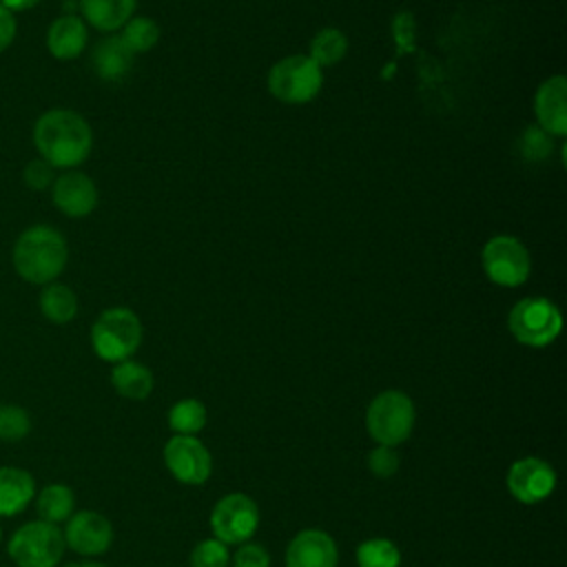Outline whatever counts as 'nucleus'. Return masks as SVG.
I'll return each mask as SVG.
<instances>
[{"mask_svg":"<svg viewBox=\"0 0 567 567\" xmlns=\"http://www.w3.org/2000/svg\"><path fill=\"white\" fill-rule=\"evenodd\" d=\"M33 144L53 168L80 166L93 148L89 122L71 109L44 111L33 126Z\"/></svg>","mask_w":567,"mask_h":567,"instance_id":"f257e3e1","label":"nucleus"},{"mask_svg":"<svg viewBox=\"0 0 567 567\" xmlns=\"http://www.w3.org/2000/svg\"><path fill=\"white\" fill-rule=\"evenodd\" d=\"M16 272L38 286L55 281L69 261V246L64 235L47 224H35L22 230L13 244Z\"/></svg>","mask_w":567,"mask_h":567,"instance_id":"f03ea898","label":"nucleus"},{"mask_svg":"<svg viewBox=\"0 0 567 567\" xmlns=\"http://www.w3.org/2000/svg\"><path fill=\"white\" fill-rule=\"evenodd\" d=\"M142 321L140 317L124 306L106 308L91 328L93 352L109 363H120L131 359L142 346Z\"/></svg>","mask_w":567,"mask_h":567,"instance_id":"7ed1b4c3","label":"nucleus"},{"mask_svg":"<svg viewBox=\"0 0 567 567\" xmlns=\"http://www.w3.org/2000/svg\"><path fill=\"white\" fill-rule=\"evenodd\" d=\"M414 421V403L401 390H383L365 410V430L379 445H401L412 434Z\"/></svg>","mask_w":567,"mask_h":567,"instance_id":"20e7f679","label":"nucleus"},{"mask_svg":"<svg viewBox=\"0 0 567 567\" xmlns=\"http://www.w3.org/2000/svg\"><path fill=\"white\" fill-rule=\"evenodd\" d=\"M512 337L529 348H545L556 341L563 330V315L547 297H525L512 306L507 315Z\"/></svg>","mask_w":567,"mask_h":567,"instance_id":"39448f33","label":"nucleus"},{"mask_svg":"<svg viewBox=\"0 0 567 567\" xmlns=\"http://www.w3.org/2000/svg\"><path fill=\"white\" fill-rule=\"evenodd\" d=\"M62 529L47 520H29L20 525L9 543L7 554L18 567H58L64 554Z\"/></svg>","mask_w":567,"mask_h":567,"instance_id":"423d86ee","label":"nucleus"},{"mask_svg":"<svg viewBox=\"0 0 567 567\" xmlns=\"http://www.w3.org/2000/svg\"><path fill=\"white\" fill-rule=\"evenodd\" d=\"M323 86V69L308 55L295 53L277 60L268 71V91L284 104H306Z\"/></svg>","mask_w":567,"mask_h":567,"instance_id":"0eeeda50","label":"nucleus"},{"mask_svg":"<svg viewBox=\"0 0 567 567\" xmlns=\"http://www.w3.org/2000/svg\"><path fill=\"white\" fill-rule=\"evenodd\" d=\"M481 266L487 279L503 288L523 286L532 272L527 246L514 235H494L481 250Z\"/></svg>","mask_w":567,"mask_h":567,"instance_id":"6e6552de","label":"nucleus"},{"mask_svg":"<svg viewBox=\"0 0 567 567\" xmlns=\"http://www.w3.org/2000/svg\"><path fill=\"white\" fill-rule=\"evenodd\" d=\"M210 527L224 545H244L259 527V507L241 492L226 494L210 512Z\"/></svg>","mask_w":567,"mask_h":567,"instance_id":"1a4fd4ad","label":"nucleus"},{"mask_svg":"<svg viewBox=\"0 0 567 567\" xmlns=\"http://www.w3.org/2000/svg\"><path fill=\"white\" fill-rule=\"evenodd\" d=\"M164 463L184 485H204L213 472V456L197 436L173 434L164 445Z\"/></svg>","mask_w":567,"mask_h":567,"instance_id":"9d476101","label":"nucleus"},{"mask_svg":"<svg viewBox=\"0 0 567 567\" xmlns=\"http://www.w3.org/2000/svg\"><path fill=\"white\" fill-rule=\"evenodd\" d=\"M505 483H507L509 494L518 503L536 505L554 492L556 472L547 461H543L538 456H525L509 465Z\"/></svg>","mask_w":567,"mask_h":567,"instance_id":"9b49d317","label":"nucleus"},{"mask_svg":"<svg viewBox=\"0 0 567 567\" xmlns=\"http://www.w3.org/2000/svg\"><path fill=\"white\" fill-rule=\"evenodd\" d=\"M64 545L80 556H102L113 543V525L106 516L93 509L73 512L62 532Z\"/></svg>","mask_w":567,"mask_h":567,"instance_id":"f8f14e48","label":"nucleus"},{"mask_svg":"<svg viewBox=\"0 0 567 567\" xmlns=\"http://www.w3.org/2000/svg\"><path fill=\"white\" fill-rule=\"evenodd\" d=\"M51 197L60 213L66 217H86L97 206L95 182L82 171H64L51 184Z\"/></svg>","mask_w":567,"mask_h":567,"instance_id":"ddd939ff","label":"nucleus"},{"mask_svg":"<svg viewBox=\"0 0 567 567\" xmlns=\"http://www.w3.org/2000/svg\"><path fill=\"white\" fill-rule=\"evenodd\" d=\"M536 126L551 137L567 135V80L565 75L547 78L534 95Z\"/></svg>","mask_w":567,"mask_h":567,"instance_id":"4468645a","label":"nucleus"},{"mask_svg":"<svg viewBox=\"0 0 567 567\" xmlns=\"http://www.w3.org/2000/svg\"><path fill=\"white\" fill-rule=\"evenodd\" d=\"M339 549L323 529H301L286 549V567H337Z\"/></svg>","mask_w":567,"mask_h":567,"instance_id":"2eb2a0df","label":"nucleus"},{"mask_svg":"<svg viewBox=\"0 0 567 567\" xmlns=\"http://www.w3.org/2000/svg\"><path fill=\"white\" fill-rule=\"evenodd\" d=\"M86 42H89L86 22L73 13L55 18L47 31V49L58 60L78 58L86 49Z\"/></svg>","mask_w":567,"mask_h":567,"instance_id":"dca6fc26","label":"nucleus"},{"mask_svg":"<svg viewBox=\"0 0 567 567\" xmlns=\"http://www.w3.org/2000/svg\"><path fill=\"white\" fill-rule=\"evenodd\" d=\"M35 496V481L22 467H0V516H18Z\"/></svg>","mask_w":567,"mask_h":567,"instance_id":"f3484780","label":"nucleus"},{"mask_svg":"<svg viewBox=\"0 0 567 567\" xmlns=\"http://www.w3.org/2000/svg\"><path fill=\"white\" fill-rule=\"evenodd\" d=\"M137 7V0H80L82 20L97 31L115 33L131 18Z\"/></svg>","mask_w":567,"mask_h":567,"instance_id":"a211bd4d","label":"nucleus"},{"mask_svg":"<svg viewBox=\"0 0 567 567\" xmlns=\"http://www.w3.org/2000/svg\"><path fill=\"white\" fill-rule=\"evenodd\" d=\"M135 53L126 47L120 33L109 35L93 49V69L102 80H122L133 66Z\"/></svg>","mask_w":567,"mask_h":567,"instance_id":"6ab92c4d","label":"nucleus"},{"mask_svg":"<svg viewBox=\"0 0 567 567\" xmlns=\"http://www.w3.org/2000/svg\"><path fill=\"white\" fill-rule=\"evenodd\" d=\"M111 383L117 394L131 401H142L153 390V372L144 363L126 359L115 363V368L111 370Z\"/></svg>","mask_w":567,"mask_h":567,"instance_id":"aec40b11","label":"nucleus"},{"mask_svg":"<svg viewBox=\"0 0 567 567\" xmlns=\"http://www.w3.org/2000/svg\"><path fill=\"white\" fill-rule=\"evenodd\" d=\"M35 509L40 520L47 523H64L69 520V516L75 509V494L69 485L62 483H51L47 487L40 489V494L35 496Z\"/></svg>","mask_w":567,"mask_h":567,"instance_id":"412c9836","label":"nucleus"},{"mask_svg":"<svg viewBox=\"0 0 567 567\" xmlns=\"http://www.w3.org/2000/svg\"><path fill=\"white\" fill-rule=\"evenodd\" d=\"M40 312L51 323H69L78 315V297L75 292L58 281H51L40 292Z\"/></svg>","mask_w":567,"mask_h":567,"instance_id":"4be33fe9","label":"nucleus"},{"mask_svg":"<svg viewBox=\"0 0 567 567\" xmlns=\"http://www.w3.org/2000/svg\"><path fill=\"white\" fill-rule=\"evenodd\" d=\"M346 53H348V38L343 35V31L334 27H326L312 35L308 58L319 69H326V66L339 64L346 58Z\"/></svg>","mask_w":567,"mask_h":567,"instance_id":"5701e85b","label":"nucleus"},{"mask_svg":"<svg viewBox=\"0 0 567 567\" xmlns=\"http://www.w3.org/2000/svg\"><path fill=\"white\" fill-rule=\"evenodd\" d=\"M208 419L206 405L199 399H182L168 412V425L175 434L195 436L204 430Z\"/></svg>","mask_w":567,"mask_h":567,"instance_id":"b1692460","label":"nucleus"},{"mask_svg":"<svg viewBox=\"0 0 567 567\" xmlns=\"http://www.w3.org/2000/svg\"><path fill=\"white\" fill-rule=\"evenodd\" d=\"M359 567H399L401 551L390 538H368L357 547Z\"/></svg>","mask_w":567,"mask_h":567,"instance_id":"393cba45","label":"nucleus"},{"mask_svg":"<svg viewBox=\"0 0 567 567\" xmlns=\"http://www.w3.org/2000/svg\"><path fill=\"white\" fill-rule=\"evenodd\" d=\"M120 38L126 42V47L133 53H146L151 51L159 40V24L153 18L135 16L124 27Z\"/></svg>","mask_w":567,"mask_h":567,"instance_id":"a878e982","label":"nucleus"},{"mask_svg":"<svg viewBox=\"0 0 567 567\" xmlns=\"http://www.w3.org/2000/svg\"><path fill=\"white\" fill-rule=\"evenodd\" d=\"M31 432V416L22 405L2 403L0 405V441L18 443Z\"/></svg>","mask_w":567,"mask_h":567,"instance_id":"bb28decb","label":"nucleus"},{"mask_svg":"<svg viewBox=\"0 0 567 567\" xmlns=\"http://www.w3.org/2000/svg\"><path fill=\"white\" fill-rule=\"evenodd\" d=\"M554 148V137L540 126H527L518 140V151L527 162H543Z\"/></svg>","mask_w":567,"mask_h":567,"instance_id":"cd10ccee","label":"nucleus"},{"mask_svg":"<svg viewBox=\"0 0 567 567\" xmlns=\"http://www.w3.org/2000/svg\"><path fill=\"white\" fill-rule=\"evenodd\" d=\"M228 545L217 538H206L197 543L190 551V567H228Z\"/></svg>","mask_w":567,"mask_h":567,"instance_id":"c85d7f7f","label":"nucleus"},{"mask_svg":"<svg viewBox=\"0 0 567 567\" xmlns=\"http://www.w3.org/2000/svg\"><path fill=\"white\" fill-rule=\"evenodd\" d=\"M401 465V458L396 454L394 447L390 445H377L374 450H370L368 454V470L379 476V478H390L396 474Z\"/></svg>","mask_w":567,"mask_h":567,"instance_id":"c756f323","label":"nucleus"},{"mask_svg":"<svg viewBox=\"0 0 567 567\" xmlns=\"http://www.w3.org/2000/svg\"><path fill=\"white\" fill-rule=\"evenodd\" d=\"M22 177L31 190H44V188H51V184L55 182V168L42 157H38L24 166Z\"/></svg>","mask_w":567,"mask_h":567,"instance_id":"7c9ffc66","label":"nucleus"},{"mask_svg":"<svg viewBox=\"0 0 567 567\" xmlns=\"http://www.w3.org/2000/svg\"><path fill=\"white\" fill-rule=\"evenodd\" d=\"M233 567H270V556L261 545L248 540L235 551Z\"/></svg>","mask_w":567,"mask_h":567,"instance_id":"2f4dec72","label":"nucleus"},{"mask_svg":"<svg viewBox=\"0 0 567 567\" xmlns=\"http://www.w3.org/2000/svg\"><path fill=\"white\" fill-rule=\"evenodd\" d=\"M392 31H394V40L401 44V51L412 49V44H414V18H412V13H399L394 18Z\"/></svg>","mask_w":567,"mask_h":567,"instance_id":"473e14b6","label":"nucleus"},{"mask_svg":"<svg viewBox=\"0 0 567 567\" xmlns=\"http://www.w3.org/2000/svg\"><path fill=\"white\" fill-rule=\"evenodd\" d=\"M13 38H16V16L4 4H0V53L11 47Z\"/></svg>","mask_w":567,"mask_h":567,"instance_id":"72a5a7b5","label":"nucleus"},{"mask_svg":"<svg viewBox=\"0 0 567 567\" xmlns=\"http://www.w3.org/2000/svg\"><path fill=\"white\" fill-rule=\"evenodd\" d=\"M0 4H4V7L13 13V11H27V9H33L35 4H40V0H0Z\"/></svg>","mask_w":567,"mask_h":567,"instance_id":"f704fd0d","label":"nucleus"},{"mask_svg":"<svg viewBox=\"0 0 567 567\" xmlns=\"http://www.w3.org/2000/svg\"><path fill=\"white\" fill-rule=\"evenodd\" d=\"M64 567H109L104 563H97V560H84V563H69Z\"/></svg>","mask_w":567,"mask_h":567,"instance_id":"c9c22d12","label":"nucleus"},{"mask_svg":"<svg viewBox=\"0 0 567 567\" xmlns=\"http://www.w3.org/2000/svg\"><path fill=\"white\" fill-rule=\"evenodd\" d=\"M0 543H2V527H0Z\"/></svg>","mask_w":567,"mask_h":567,"instance_id":"e433bc0d","label":"nucleus"}]
</instances>
